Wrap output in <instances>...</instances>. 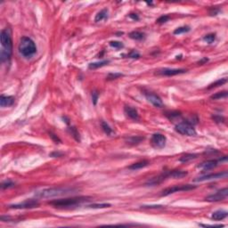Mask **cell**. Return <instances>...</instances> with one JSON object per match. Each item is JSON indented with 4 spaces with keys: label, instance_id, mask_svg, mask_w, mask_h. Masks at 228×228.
Returning <instances> with one entry per match:
<instances>
[{
    "label": "cell",
    "instance_id": "37",
    "mask_svg": "<svg viewBox=\"0 0 228 228\" xmlns=\"http://www.w3.org/2000/svg\"><path fill=\"white\" fill-rule=\"evenodd\" d=\"M98 97H99V94L96 92V91H94L92 94V99H93V103H94V105H95L96 103H97Z\"/></svg>",
    "mask_w": 228,
    "mask_h": 228
},
{
    "label": "cell",
    "instance_id": "15",
    "mask_svg": "<svg viewBox=\"0 0 228 228\" xmlns=\"http://www.w3.org/2000/svg\"><path fill=\"white\" fill-rule=\"evenodd\" d=\"M124 112H125V114L126 116L131 119V120H134V121H137L139 119V114H138V112L135 110V108L130 106H125L124 108Z\"/></svg>",
    "mask_w": 228,
    "mask_h": 228
},
{
    "label": "cell",
    "instance_id": "6",
    "mask_svg": "<svg viewBox=\"0 0 228 228\" xmlns=\"http://www.w3.org/2000/svg\"><path fill=\"white\" fill-rule=\"evenodd\" d=\"M196 188V185H175L172 187H169L167 189L163 190L161 192V196H168L169 194L175 193L178 192H186V191H191Z\"/></svg>",
    "mask_w": 228,
    "mask_h": 228
},
{
    "label": "cell",
    "instance_id": "26",
    "mask_svg": "<svg viewBox=\"0 0 228 228\" xmlns=\"http://www.w3.org/2000/svg\"><path fill=\"white\" fill-rule=\"evenodd\" d=\"M227 97V91H222V92L216 93L215 94L210 96V99L212 100H218L223 99V98H226Z\"/></svg>",
    "mask_w": 228,
    "mask_h": 228
},
{
    "label": "cell",
    "instance_id": "22",
    "mask_svg": "<svg viewBox=\"0 0 228 228\" xmlns=\"http://www.w3.org/2000/svg\"><path fill=\"white\" fill-rule=\"evenodd\" d=\"M110 63L109 60H104V61H101V62H96V63H92V64H89L88 68L90 70H95V69H98V68H101L103 66H105L106 64H108Z\"/></svg>",
    "mask_w": 228,
    "mask_h": 228
},
{
    "label": "cell",
    "instance_id": "2",
    "mask_svg": "<svg viewBox=\"0 0 228 228\" xmlns=\"http://www.w3.org/2000/svg\"><path fill=\"white\" fill-rule=\"evenodd\" d=\"M78 191V189L73 187H54V188H46L43 189L41 191H38L35 193L36 197L37 198H54L59 197L63 195H69L71 193H75Z\"/></svg>",
    "mask_w": 228,
    "mask_h": 228
},
{
    "label": "cell",
    "instance_id": "31",
    "mask_svg": "<svg viewBox=\"0 0 228 228\" xmlns=\"http://www.w3.org/2000/svg\"><path fill=\"white\" fill-rule=\"evenodd\" d=\"M123 76L122 73H119V72H114V73H110L108 74V76L106 77V78L108 80H113V79H116V78H121Z\"/></svg>",
    "mask_w": 228,
    "mask_h": 228
},
{
    "label": "cell",
    "instance_id": "1",
    "mask_svg": "<svg viewBox=\"0 0 228 228\" xmlns=\"http://www.w3.org/2000/svg\"><path fill=\"white\" fill-rule=\"evenodd\" d=\"M1 38V50H0V60L2 63L8 62L13 53V41L12 37L7 29H3L0 34Z\"/></svg>",
    "mask_w": 228,
    "mask_h": 228
},
{
    "label": "cell",
    "instance_id": "10",
    "mask_svg": "<svg viewBox=\"0 0 228 228\" xmlns=\"http://www.w3.org/2000/svg\"><path fill=\"white\" fill-rule=\"evenodd\" d=\"M144 95H145L146 99L148 100V102H150L153 106L157 107V108L163 107V102L159 95L151 92L144 93Z\"/></svg>",
    "mask_w": 228,
    "mask_h": 228
},
{
    "label": "cell",
    "instance_id": "3",
    "mask_svg": "<svg viewBox=\"0 0 228 228\" xmlns=\"http://www.w3.org/2000/svg\"><path fill=\"white\" fill-rule=\"evenodd\" d=\"M19 52L22 56L27 58L33 56L37 53L35 42L30 37H22L19 43Z\"/></svg>",
    "mask_w": 228,
    "mask_h": 228
},
{
    "label": "cell",
    "instance_id": "8",
    "mask_svg": "<svg viewBox=\"0 0 228 228\" xmlns=\"http://www.w3.org/2000/svg\"><path fill=\"white\" fill-rule=\"evenodd\" d=\"M228 195V189L227 188H224L220 191L217 192L214 194L211 195H208V197L205 198V200L207 201H209V202H217V201H221V200H224L227 198Z\"/></svg>",
    "mask_w": 228,
    "mask_h": 228
},
{
    "label": "cell",
    "instance_id": "30",
    "mask_svg": "<svg viewBox=\"0 0 228 228\" xmlns=\"http://www.w3.org/2000/svg\"><path fill=\"white\" fill-rule=\"evenodd\" d=\"M111 204H108V203H101V204H91V205H88L87 208H110Z\"/></svg>",
    "mask_w": 228,
    "mask_h": 228
},
{
    "label": "cell",
    "instance_id": "24",
    "mask_svg": "<svg viewBox=\"0 0 228 228\" xmlns=\"http://www.w3.org/2000/svg\"><path fill=\"white\" fill-rule=\"evenodd\" d=\"M143 139H144V137H142V136H131V137L128 138L127 142L129 144L135 145V144H138L139 142H142Z\"/></svg>",
    "mask_w": 228,
    "mask_h": 228
},
{
    "label": "cell",
    "instance_id": "7",
    "mask_svg": "<svg viewBox=\"0 0 228 228\" xmlns=\"http://www.w3.org/2000/svg\"><path fill=\"white\" fill-rule=\"evenodd\" d=\"M38 205H39V202L37 200H27L23 202L13 204L9 207L14 209H25V208H34L38 207Z\"/></svg>",
    "mask_w": 228,
    "mask_h": 228
},
{
    "label": "cell",
    "instance_id": "23",
    "mask_svg": "<svg viewBox=\"0 0 228 228\" xmlns=\"http://www.w3.org/2000/svg\"><path fill=\"white\" fill-rule=\"evenodd\" d=\"M144 33L140 32V31H133L131 33H129V37H131L132 39L135 40H142L144 38Z\"/></svg>",
    "mask_w": 228,
    "mask_h": 228
},
{
    "label": "cell",
    "instance_id": "25",
    "mask_svg": "<svg viewBox=\"0 0 228 228\" xmlns=\"http://www.w3.org/2000/svg\"><path fill=\"white\" fill-rule=\"evenodd\" d=\"M227 82L226 78H221V79H218L217 81L213 82L212 84H210L209 86L208 87V89H212V88H216V87H218L220 86H223L224 84H226Z\"/></svg>",
    "mask_w": 228,
    "mask_h": 228
},
{
    "label": "cell",
    "instance_id": "18",
    "mask_svg": "<svg viewBox=\"0 0 228 228\" xmlns=\"http://www.w3.org/2000/svg\"><path fill=\"white\" fill-rule=\"evenodd\" d=\"M149 164V160H141V161H138V162H135V163L130 165L129 167H128V169H130V170H137V169H141L142 168L147 167Z\"/></svg>",
    "mask_w": 228,
    "mask_h": 228
},
{
    "label": "cell",
    "instance_id": "14",
    "mask_svg": "<svg viewBox=\"0 0 228 228\" xmlns=\"http://www.w3.org/2000/svg\"><path fill=\"white\" fill-rule=\"evenodd\" d=\"M168 178V173L165 172L163 174L158 176V177H155V178H152L151 179H149L146 183L147 185H151V186H153V185H160V183H162L165 179H167Z\"/></svg>",
    "mask_w": 228,
    "mask_h": 228
},
{
    "label": "cell",
    "instance_id": "19",
    "mask_svg": "<svg viewBox=\"0 0 228 228\" xmlns=\"http://www.w3.org/2000/svg\"><path fill=\"white\" fill-rule=\"evenodd\" d=\"M168 173V178H172L175 179L183 178L187 176V172L184 170H172L167 172Z\"/></svg>",
    "mask_w": 228,
    "mask_h": 228
},
{
    "label": "cell",
    "instance_id": "39",
    "mask_svg": "<svg viewBox=\"0 0 228 228\" xmlns=\"http://www.w3.org/2000/svg\"><path fill=\"white\" fill-rule=\"evenodd\" d=\"M49 135L50 137L55 141V142H56V143H59V142H61V140L59 139V137L57 136L56 135H55V134H53V133H49Z\"/></svg>",
    "mask_w": 228,
    "mask_h": 228
},
{
    "label": "cell",
    "instance_id": "11",
    "mask_svg": "<svg viewBox=\"0 0 228 228\" xmlns=\"http://www.w3.org/2000/svg\"><path fill=\"white\" fill-rule=\"evenodd\" d=\"M166 136L162 134H154L151 136V142L152 143V145L156 148H163L166 144Z\"/></svg>",
    "mask_w": 228,
    "mask_h": 228
},
{
    "label": "cell",
    "instance_id": "5",
    "mask_svg": "<svg viewBox=\"0 0 228 228\" xmlns=\"http://www.w3.org/2000/svg\"><path fill=\"white\" fill-rule=\"evenodd\" d=\"M176 131L181 134V135H188V136H194L196 135V130L195 128H193V126L187 123V122H181V123H178V125L176 126Z\"/></svg>",
    "mask_w": 228,
    "mask_h": 228
},
{
    "label": "cell",
    "instance_id": "43",
    "mask_svg": "<svg viewBox=\"0 0 228 228\" xmlns=\"http://www.w3.org/2000/svg\"><path fill=\"white\" fill-rule=\"evenodd\" d=\"M162 206H143L142 208H159Z\"/></svg>",
    "mask_w": 228,
    "mask_h": 228
},
{
    "label": "cell",
    "instance_id": "36",
    "mask_svg": "<svg viewBox=\"0 0 228 228\" xmlns=\"http://www.w3.org/2000/svg\"><path fill=\"white\" fill-rule=\"evenodd\" d=\"M128 56L129 57V58H133V59H138V58L140 57V55H139V53L136 52L135 50H133V51H131V52L128 54Z\"/></svg>",
    "mask_w": 228,
    "mask_h": 228
},
{
    "label": "cell",
    "instance_id": "21",
    "mask_svg": "<svg viewBox=\"0 0 228 228\" xmlns=\"http://www.w3.org/2000/svg\"><path fill=\"white\" fill-rule=\"evenodd\" d=\"M198 157V154H194V153H186L185 155L180 157L179 159V161L183 162V163H185V162H188L190 160H192L194 159H196Z\"/></svg>",
    "mask_w": 228,
    "mask_h": 228
},
{
    "label": "cell",
    "instance_id": "28",
    "mask_svg": "<svg viewBox=\"0 0 228 228\" xmlns=\"http://www.w3.org/2000/svg\"><path fill=\"white\" fill-rule=\"evenodd\" d=\"M188 31H190V27L189 26H183V27H179V28H176L174 30V34L175 35H180L183 33H186Z\"/></svg>",
    "mask_w": 228,
    "mask_h": 228
},
{
    "label": "cell",
    "instance_id": "41",
    "mask_svg": "<svg viewBox=\"0 0 228 228\" xmlns=\"http://www.w3.org/2000/svg\"><path fill=\"white\" fill-rule=\"evenodd\" d=\"M129 18L135 20V21H138L139 20V17H138V15L136 14H129Z\"/></svg>",
    "mask_w": 228,
    "mask_h": 228
},
{
    "label": "cell",
    "instance_id": "12",
    "mask_svg": "<svg viewBox=\"0 0 228 228\" xmlns=\"http://www.w3.org/2000/svg\"><path fill=\"white\" fill-rule=\"evenodd\" d=\"M186 72V70L185 69H169V68H164L161 70H159L157 71V74L159 75H162V76H176V75H179V74H183Z\"/></svg>",
    "mask_w": 228,
    "mask_h": 228
},
{
    "label": "cell",
    "instance_id": "32",
    "mask_svg": "<svg viewBox=\"0 0 228 228\" xmlns=\"http://www.w3.org/2000/svg\"><path fill=\"white\" fill-rule=\"evenodd\" d=\"M215 39H216V35L212 34V33L211 34H208V35H206L203 37V40L206 41L207 43H208V44L213 43L215 41Z\"/></svg>",
    "mask_w": 228,
    "mask_h": 228
},
{
    "label": "cell",
    "instance_id": "33",
    "mask_svg": "<svg viewBox=\"0 0 228 228\" xmlns=\"http://www.w3.org/2000/svg\"><path fill=\"white\" fill-rule=\"evenodd\" d=\"M110 46L114 47V48H116V49H121L122 47H124V45L121 42H119V41H111Z\"/></svg>",
    "mask_w": 228,
    "mask_h": 228
},
{
    "label": "cell",
    "instance_id": "38",
    "mask_svg": "<svg viewBox=\"0 0 228 228\" xmlns=\"http://www.w3.org/2000/svg\"><path fill=\"white\" fill-rule=\"evenodd\" d=\"M212 119H213L214 121H216V122H218V123H221V122H224V121H225V119H224L223 117H221V116H217V115L213 116V117H212Z\"/></svg>",
    "mask_w": 228,
    "mask_h": 228
},
{
    "label": "cell",
    "instance_id": "4",
    "mask_svg": "<svg viewBox=\"0 0 228 228\" xmlns=\"http://www.w3.org/2000/svg\"><path fill=\"white\" fill-rule=\"evenodd\" d=\"M88 197L85 196H79V197H73V198H69V199H61V200H55L53 201H50L49 204L55 208H71V207H75L80 205L81 203L89 200Z\"/></svg>",
    "mask_w": 228,
    "mask_h": 228
},
{
    "label": "cell",
    "instance_id": "40",
    "mask_svg": "<svg viewBox=\"0 0 228 228\" xmlns=\"http://www.w3.org/2000/svg\"><path fill=\"white\" fill-rule=\"evenodd\" d=\"M167 116L169 117V119L172 120V119H174V118H177L178 116H180V113L178 112H171L170 115H167Z\"/></svg>",
    "mask_w": 228,
    "mask_h": 228
},
{
    "label": "cell",
    "instance_id": "42",
    "mask_svg": "<svg viewBox=\"0 0 228 228\" xmlns=\"http://www.w3.org/2000/svg\"><path fill=\"white\" fill-rule=\"evenodd\" d=\"M208 58H203V59H201L200 61L199 62V64H203L204 63H206V62H208Z\"/></svg>",
    "mask_w": 228,
    "mask_h": 228
},
{
    "label": "cell",
    "instance_id": "35",
    "mask_svg": "<svg viewBox=\"0 0 228 228\" xmlns=\"http://www.w3.org/2000/svg\"><path fill=\"white\" fill-rule=\"evenodd\" d=\"M69 129H70V131H71V135L76 138V140H77V141H79V134H78V132L77 131V129L75 128H70Z\"/></svg>",
    "mask_w": 228,
    "mask_h": 228
},
{
    "label": "cell",
    "instance_id": "29",
    "mask_svg": "<svg viewBox=\"0 0 228 228\" xmlns=\"http://www.w3.org/2000/svg\"><path fill=\"white\" fill-rule=\"evenodd\" d=\"M15 184H14L13 181L11 180H7V181H5L1 184V189L2 190H6V189H9V188H12L14 187Z\"/></svg>",
    "mask_w": 228,
    "mask_h": 228
},
{
    "label": "cell",
    "instance_id": "13",
    "mask_svg": "<svg viewBox=\"0 0 228 228\" xmlns=\"http://www.w3.org/2000/svg\"><path fill=\"white\" fill-rule=\"evenodd\" d=\"M219 163V160H206L202 163H200L198 166L199 169H202L203 170H209L212 169L214 168H216Z\"/></svg>",
    "mask_w": 228,
    "mask_h": 228
},
{
    "label": "cell",
    "instance_id": "27",
    "mask_svg": "<svg viewBox=\"0 0 228 228\" xmlns=\"http://www.w3.org/2000/svg\"><path fill=\"white\" fill-rule=\"evenodd\" d=\"M101 125H102V128H103V130L104 131V133L108 135H112L113 134V130L112 129V128L107 124L106 122H104V121H102V123H101Z\"/></svg>",
    "mask_w": 228,
    "mask_h": 228
},
{
    "label": "cell",
    "instance_id": "17",
    "mask_svg": "<svg viewBox=\"0 0 228 228\" xmlns=\"http://www.w3.org/2000/svg\"><path fill=\"white\" fill-rule=\"evenodd\" d=\"M227 211L226 210H224V209H219V210H217L212 213L211 215V219L216 221H220L224 220L226 217H227Z\"/></svg>",
    "mask_w": 228,
    "mask_h": 228
},
{
    "label": "cell",
    "instance_id": "34",
    "mask_svg": "<svg viewBox=\"0 0 228 228\" xmlns=\"http://www.w3.org/2000/svg\"><path fill=\"white\" fill-rule=\"evenodd\" d=\"M169 20V15H162V16H160V17L157 20L156 22L157 23H159V24H161V23L167 22Z\"/></svg>",
    "mask_w": 228,
    "mask_h": 228
},
{
    "label": "cell",
    "instance_id": "20",
    "mask_svg": "<svg viewBox=\"0 0 228 228\" xmlns=\"http://www.w3.org/2000/svg\"><path fill=\"white\" fill-rule=\"evenodd\" d=\"M109 17V10L107 8H104L103 10H101L98 14H96L95 18H94V21L95 22H99L102 21H105Z\"/></svg>",
    "mask_w": 228,
    "mask_h": 228
},
{
    "label": "cell",
    "instance_id": "16",
    "mask_svg": "<svg viewBox=\"0 0 228 228\" xmlns=\"http://www.w3.org/2000/svg\"><path fill=\"white\" fill-rule=\"evenodd\" d=\"M14 103V97L11 95H4L0 96V105L1 107L12 106Z\"/></svg>",
    "mask_w": 228,
    "mask_h": 228
},
{
    "label": "cell",
    "instance_id": "9",
    "mask_svg": "<svg viewBox=\"0 0 228 228\" xmlns=\"http://www.w3.org/2000/svg\"><path fill=\"white\" fill-rule=\"evenodd\" d=\"M228 176L227 171H224L220 173H216V174H208L205 176L199 177L196 179H194V182H203L206 180H213V179H220V178H226Z\"/></svg>",
    "mask_w": 228,
    "mask_h": 228
}]
</instances>
